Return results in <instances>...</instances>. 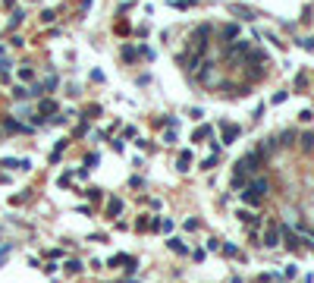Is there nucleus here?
Segmentation results:
<instances>
[{"instance_id":"obj_1","label":"nucleus","mask_w":314,"mask_h":283,"mask_svg":"<svg viewBox=\"0 0 314 283\" xmlns=\"http://www.w3.org/2000/svg\"><path fill=\"white\" fill-rule=\"evenodd\" d=\"M267 192H270V183H267V177H251L248 186L242 189V201L248 208H258L261 201L267 198Z\"/></svg>"},{"instance_id":"obj_2","label":"nucleus","mask_w":314,"mask_h":283,"mask_svg":"<svg viewBox=\"0 0 314 283\" xmlns=\"http://www.w3.org/2000/svg\"><path fill=\"white\" fill-rule=\"evenodd\" d=\"M211 35H214V25L211 22H204V25H195V32H192V38H189V44H192V51L195 53H208V44H211Z\"/></svg>"},{"instance_id":"obj_3","label":"nucleus","mask_w":314,"mask_h":283,"mask_svg":"<svg viewBox=\"0 0 314 283\" xmlns=\"http://www.w3.org/2000/svg\"><path fill=\"white\" fill-rule=\"evenodd\" d=\"M123 211H126V201L119 195H107L104 198V217L116 220V217H123Z\"/></svg>"},{"instance_id":"obj_4","label":"nucleus","mask_w":314,"mask_h":283,"mask_svg":"<svg viewBox=\"0 0 314 283\" xmlns=\"http://www.w3.org/2000/svg\"><path fill=\"white\" fill-rule=\"evenodd\" d=\"M0 129L10 132V136H22V132H35V126L32 123H19L16 117H3L0 120Z\"/></svg>"},{"instance_id":"obj_5","label":"nucleus","mask_w":314,"mask_h":283,"mask_svg":"<svg viewBox=\"0 0 314 283\" xmlns=\"http://www.w3.org/2000/svg\"><path fill=\"white\" fill-rule=\"evenodd\" d=\"M248 51H251V44L239 38V41H230V44H226L223 57H226V60H245V53H248Z\"/></svg>"},{"instance_id":"obj_6","label":"nucleus","mask_w":314,"mask_h":283,"mask_svg":"<svg viewBox=\"0 0 314 283\" xmlns=\"http://www.w3.org/2000/svg\"><path fill=\"white\" fill-rule=\"evenodd\" d=\"M261 246H264V248H277V246H283V233H280V227H277V224H270V227L264 230Z\"/></svg>"},{"instance_id":"obj_7","label":"nucleus","mask_w":314,"mask_h":283,"mask_svg":"<svg viewBox=\"0 0 314 283\" xmlns=\"http://www.w3.org/2000/svg\"><path fill=\"white\" fill-rule=\"evenodd\" d=\"M239 136H242V129L236 123H220V145H232Z\"/></svg>"},{"instance_id":"obj_8","label":"nucleus","mask_w":314,"mask_h":283,"mask_svg":"<svg viewBox=\"0 0 314 283\" xmlns=\"http://www.w3.org/2000/svg\"><path fill=\"white\" fill-rule=\"evenodd\" d=\"M38 113L41 117H53V113H60V104L53 98H41V104H38Z\"/></svg>"},{"instance_id":"obj_9","label":"nucleus","mask_w":314,"mask_h":283,"mask_svg":"<svg viewBox=\"0 0 314 283\" xmlns=\"http://www.w3.org/2000/svg\"><path fill=\"white\" fill-rule=\"evenodd\" d=\"M230 13H236V16H239V19H245V22L258 19V13L251 10V6H242V3H232V6H230Z\"/></svg>"},{"instance_id":"obj_10","label":"nucleus","mask_w":314,"mask_h":283,"mask_svg":"<svg viewBox=\"0 0 314 283\" xmlns=\"http://www.w3.org/2000/svg\"><path fill=\"white\" fill-rule=\"evenodd\" d=\"M66 148H69V139H60L57 145H53V151L48 154V160H50V164H60V158L66 154Z\"/></svg>"},{"instance_id":"obj_11","label":"nucleus","mask_w":314,"mask_h":283,"mask_svg":"<svg viewBox=\"0 0 314 283\" xmlns=\"http://www.w3.org/2000/svg\"><path fill=\"white\" fill-rule=\"evenodd\" d=\"M192 160H195V158H192L189 148H185V151H179V158H176V170H179V173H189V170H192Z\"/></svg>"},{"instance_id":"obj_12","label":"nucleus","mask_w":314,"mask_h":283,"mask_svg":"<svg viewBox=\"0 0 314 283\" xmlns=\"http://www.w3.org/2000/svg\"><path fill=\"white\" fill-rule=\"evenodd\" d=\"M208 139H214V126H208V123L192 132V142H195V145H201V142H208Z\"/></svg>"},{"instance_id":"obj_13","label":"nucleus","mask_w":314,"mask_h":283,"mask_svg":"<svg viewBox=\"0 0 314 283\" xmlns=\"http://www.w3.org/2000/svg\"><path fill=\"white\" fill-rule=\"evenodd\" d=\"M119 60H123V63H135L138 60V47L135 44H123L119 47Z\"/></svg>"},{"instance_id":"obj_14","label":"nucleus","mask_w":314,"mask_h":283,"mask_svg":"<svg viewBox=\"0 0 314 283\" xmlns=\"http://www.w3.org/2000/svg\"><path fill=\"white\" fill-rule=\"evenodd\" d=\"M63 271L69 274V277H76V274H82V271H85V261H82V258H66Z\"/></svg>"},{"instance_id":"obj_15","label":"nucleus","mask_w":314,"mask_h":283,"mask_svg":"<svg viewBox=\"0 0 314 283\" xmlns=\"http://www.w3.org/2000/svg\"><path fill=\"white\" fill-rule=\"evenodd\" d=\"M166 248H170V252H176V255H189V246H185L179 236H170V239H166Z\"/></svg>"},{"instance_id":"obj_16","label":"nucleus","mask_w":314,"mask_h":283,"mask_svg":"<svg viewBox=\"0 0 314 283\" xmlns=\"http://www.w3.org/2000/svg\"><path fill=\"white\" fill-rule=\"evenodd\" d=\"M132 230L135 233H151V214H138L135 224H132Z\"/></svg>"},{"instance_id":"obj_17","label":"nucleus","mask_w":314,"mask_h":283,"mask_svg":"<svg viewBox=\"0 0 314 283\" xmlns=\"http://www.w3.org/2000/svg\"><path fill=\"white\" fill-rule=\"evenodd\" d=\"M220 38H223L226 44H230V41H236V38H239V25H236V22L223 25V29H220Z\"/></svg>"},{"instance_id":"obj_18","label":"nucleus","mask_w":314,"mask_h":283,"mask_svg":"<svg viewBox=\"0 0 314 283\" xmlns=\"http://www.w3.org/2000/svg\"><path fill=\"white\" fill-rule=\"evenodd\" d=\"M123 271H126V277H135V274H138V258H135V255H126Z\"/></svg>"},{"instance_id":"obj_19","label":"nucleus","mask_w":314,"mask_h":283,"mask_svg":"<svg viewBox=\"0 0 314 283\" xmlns=\"http://www.w3.org/2000/svg\"><path fill=\"white\" fill-rule=\"evenodd\" d=\"M76 192H79V189H76ZM79 195H85L88 201H101V198H104V189H98V186H88V189H82Z\"/></svg>"},{"instance_id":"obj_20","label":"nucleus","mask_w":314,"mask_h":283,"mask_svg":"<svg viewBox=\"0 0 314 283\" xmlns=\"http://www.w3.org/2000/svg\"><path fill=\"white\" fill-rule=\"evenodd\" d=\"M230 186L236 189V192H242L245 186H248V177H245V173H232V179H230Z\"/></svg>"},{"instance_id":"obj_21","label":"nucleus","mask_w":314,"mask_h":283,"mask_svg":"<svg viewBox=\"0 0 314 283\" xmlns=\"http://www.w3.org/2000/svg\"><path fill=\"white\" fill-rule=\"evenodd\" d=\"M41 88H44V91H57V88H60V76H57V72H50V76L41 82Z\"/></svg>"},{"instance_id":"obj_22","label":"nucleus","mask_w":314,"mask_h":283,"mask_svg":"<svg viewBox=\"0 0 314 283\" xmlns=\"http://www.w3.org/2000/svg\"><path fill=\"white\" fill-rule=\"evenodd\" d=\"M220 252H223L226 258H242V252H239V248L232 246V242H223V246H220Z\"/></svg>"},{"instance_id":"obj_23","label":"nucleus","mask_w":314,"mask_h":283,"mask_svg":"<svg viewBox=\"0 0 314 283\" xmlns=\"http://www.w3.org/2000/svg\"><path fill=\"white\" fill-rule=\"evenodd\" d=\"M138 57H142V60H148V63H151V60L157 57V51H154V47H148V44H138Z\"/></svg>"},{"instance_id":"obj_24","label":"nucleus","mask_w":314,"mask_h":283,"mask_svg":"<svg viewBox=\"0 0 314 283\" xmlns=\"http://www.w3.org/2000/svg\"><path fill=\"white\" fill-rule=\"evenodd\" d=\"M173 227H176V224H173V217H160L157 220V233H173Z\"/></svg>"},{"instance_id":"obj_25","label":"nucleus","mask_w":314,"mask_h":283,"mask_svg":"<svg viewBox=\"0 0 314 283\" xmlns=\"http://www.w3.org/2000/svg\"><path fill=\"white\" fill-rule=\"evenodd\" d=\"M72 179H76V170H66V173H60V179H57V186H60V189H66V186H69V183H72Z\"/></svg>"},{"instance_id":"obj_26","label":"nucleus","mask_w":314,"mask_h":283,"mask_svg":"<svg viewBox=\"0 0 314 283\" xmlns=\"http://www.w3.org/2000/svg\"><path fill=\"white\" fill-rule=\"evenodd\" d=\"M292 142H296V132H292V129H286V132H280V136H277V145H292Z\"/></svg>"},{"instance_id":"obj_27","label":"nucleus","mask_w":314,"mask_h":283,"mask_svg":"<svg viewBox=\"0 0 314 283\" xmlns=\"http://www.w3.org/2000/svg\"><path fill=\"white\" fill-rule=\"evenodd\" d=\"M98 164H101V154H98V151L85 154V167H88V170H91V167H98Z\"/></svg>"},{"instance_id":"obj_28","label":"nucleus","mask_w":314,"mask_h":283,"mask_svg":"<svg viewBox=\"0 0 314 283\" xmlns=\"http://www.w3.org/2000/svg\"><path fill=\"white\" fill-rule=\"evenodd\" d=\"M19 79H22V82H35V70H32V66H22V70H19Z\"/></svg>"},{"instance_id":"obj_29","label":"nucleus","mask_w":314,"mask_h":283,"mask_svg":"<svg viewBox=\"0 0 314 283\" xmlns=\"http://www.w3.org/2000/svg\"><path fill=\"white\" fill-rule=\"evenodd\" d=\"M95 117H101V104H88L85 107V120H95Z\"/></svg>"},{"instance_id":"obj_30","label":"nucleus","mask_w":314,"mask_h":283,"mask_svg":"<svg viewBox=\"0 0 314 283\" xmlns=\"http://www.w3.org/2000/svg\"><path fill=\"white\" fill-rule=\"evenodd\" d=\"M29 198H32V189H25V192H19V195H13V198H10V201H13V205H25V201H29Z\"/></svg>"},{"instance_id":"obj_31","label":"nucleus","mask_w":314,"mask_h":283,"mask_svg":"<svg viewBox=\"0 0 314 283\" xmlns=\"http://www.w3.org/2000/svg\"><path fill=\"white\" fill-rule=\"evenodd\" d=\"M298 142H302V148H305V151H314V132H305V136L298 139Z\"/></svg>"},{"instance_id":"obj_32","label":"nucleus","mask_w":314,"mask_h":283,"mask_svg":"<svg viewBox=\"0 0 314 283\" xmlns=\"http://www.w3.org/2000/svg\"><path fill=\"white\" fill-rule=\"evenodd\" d=\"M217 160H220V154H211V158H204V160H201V170H214V167H217Z\"/></svg>"},{"instance_id":"obj_33","label":"nucleus","mask_w":314,"mask_h":283,"mask_svg":"<svg viewBox=\"0 0 314 283\" xmlns=\"http://www.w3.org/2000/svg\"><path fill=\"white\" fill-rule=\"evenodd\" d=\"M72 136L76 139H82V136H88V120H82V123L76 126V129H72Z\"/></svg>"},{"instance_id":"obj_34","label":"nucleus","mask_w":314,"mask_h":283,"mask_svg":"<svg viewBox=\"0 0 314 283\" xmlns=\"http://www.w3.org/2000/svg\"><path fill=\"white\" fill-rule=\"evenodd\" d=\"M176 142H179L176 129H166V132H164V145H176Z\"/></svg>"},{"instance_id":"obj_35","label":"nucleus","mask_w":314,"mask_h":283,"mask_svg":"<svg viewBox=\"0 0 314 283\" xmlns=\"http://www.w3.org/2000/svg\"><path fill=\"white\" fill-rule=\"evenodd\" d=\"M185 230H189V233L201 230V220H198V217H189V220H185Z\"/></svg>"},{"instance_id":"obj_36","label":"nucleus","mask_w":314,"mask_h":283,"mask_svg":"<svg viewBox=\"0 0 314 283\" xmlns=\"http://www.w3.org/2000/svg\"><path fill=\"white\" fill-rule=\"evenodd\" d=\"M22 10H16V13H13V19H10V29H19V25H22Z\"/></svg>"},{"instance_id":"obj_37","label":"nucleus","mask_w":314,"mask_h":283,"mask_svg":"<svg viewBox=\"0 0 314 283\" xmlns=\"http://www.w3.org/2000/svg\"><path fill=\"white\" fill-rule=\"evenodd\" d=\"M123 261H126V255L119 252V255H113V258L107 261V267H123Z\"/></svg>"},{"instance_id":"obj_38","label":"nucleus","mask_w":314,"mask_h":283,"mask_svg":"<svg viewBox=\"0 0 314 283\" xmlns=\"http://www.w3.org/2000/svg\"><path fill=\"white\" fill-rule=\"evenodd\" d=\"M29 98H44V88H41V82H35L29 88Z\"/></svg>"},{"instance_id":"obj_39","label":"nucleus","mask_w":314,"mask_h":283,"mask_svg":"<svg viewBox=\"0 0 314 283\" xmlns=\"http://www.w3.org/2000/svg\"><path fill=\"white\" fill-rule=\"evenodd\" d=\"M110 145H113V151H116V154H123V151H126V139H113Z\"/></svg>"},{"instance_id":"obj_40","label":"nucleus","mask_w":314,"mask_h":283,"mask_svg":"<svg viewBox=\"0 0 314 283\" xmlns=\"http://www.w3.org/2000/svg\"><path fill=\"white\" fill-rule=\"evenodd\" d=\"M13 98H16V101H25V98H29V88H22V85H19V88H13Z\"/></svg>"},{"instance_id":"obj_41","label":"nucleus","mask_w":314,"mask_h":283,"mask_svg":"<svg viewBox=\"0 0 314 283\" xmlns=\"http://www.w3.org/2000/svg\"><path fill=\"white\" fill-rule=\"evenodd\" d=\"M113 227H116V230H119V233H126V230H129V220H123V217H116V220H113Z\"/></svg>"},{"instance_id":"obj_42","label":"nucleus","mask_w":314,"mask_h":283,"mask_svg":"<svg viewBox=\"0 0 314 283\" xmlns=\"http://www.w3.org/2000/svg\"><path fill=\"white\" fill-rule=\"evenodd\" d=\"M192 0H170V6H176V10H189Z\"/></svg>"},{"instance_id":"obj_43","label":"nucleus","mask_w":314,"mask_h":283,"mask_svg":"<svg viewBox=\"0 0 314 283\" xmlns=\"http://www.w3.org/2000/svg\"><path fill=\"white\" fill-rule=\"evenodd\" d=\"M138 148H142V151H154V142H148V139H138Z\"/></svg>"},{"instance_id":"obj_44","label":"nucleus","mask_w":314,"mask_h":283,"mask_svg":"<svg viewBox=\"0 0 314 283\" xmlns=\"http://www.w3.org/2000/svg\"><path fill=\"white\" fill-rule=\"evenodd\" d=\"M220 246H223V242H220V239H217V236H211V239H208V248H211V252H217V248H220Z\"/></svg>"},{"instance_id":"obj_45","label":"nucleus","mask_w":314,"mask_h":283,"mask_svg":"<svg viewBox=\"0 0 314 283\" xmlns=\"http://www.w3.org/2000/svg\"><path fill=\"white\" fill-rule=\"evenodd\" d=\"M53 19H57V13H53V10H44L41 13V22H53Z\"/></svg>"},{"instance_id":"obj_46","label":"nucleus","mask_w":314,"mask_h":283,"mask_svg":"<svg viewBox=\"0 0 314 283\" xmlns=\"http://www.w3.org/2000/svg\"><path fill=\"white\" fill-rule=\"evenodd\" d=\"M41 271H44V274H53V271H57V261H53V258H50V261H48V265H41Z\"/></svg>"},{"instance_id":"obj_47","label":"nucleus","mask_w":314,"mask_h":283,"mask_svg":"<svg viewBox=\"0 0 314 283\" xmlns=\"http://www.w3.org/2000/svg\"><path fill=\"white\" fill-rule=\"evenodd\" d=\"M129 186H132V189H145V179H142V177H132Z\"/></svg>"},{"instance_id":"obj_48","label":"nucleus","mask_w":314,"mask_h":283,"mask_svg":"<svg viewBox=\"0 0 314 283\" xmlns=\"http://www.w3.org/2000/svg\"><path fill=\"white\" fill-rule=\"evenodd\" d=\"M123 139H126V142L135 139V126H126V129H123Z\"/></svg>"},{"instance_id":"obj_49","label":"nucleus","mask_w":314,"mask_h":283,"mask_svg":"<svg viewBox=\"0 0 314 283\" xmlns=\"http://www.w3.org/2000/svg\"><path fill=\"white\" fill-rule=\"evenodd\" d=\"M88 239H91V242H107V233H91Z\"/></svg>"},{"instance_id":"obj_50","label":"nucleus","mask_w":314,"mask_h":283,"mask_svg":"<svg viewBox=\"0 0 314 283\" xmlns=\"http://www.w3.org/2000/svg\"><path fill=\"white\" fill-rule=\"evenodd\" d=\"M91 82H104V72L101 70H91Z\"/></svg>"},{"instance_id":"obj_51","label":"nucleus","mask_w":314,"mask_h":283,"mask_svg":"<svg viewBox=\"0 0 314 283\" xmlns=\"http://www.w3.org/2000/svg\"><path fill=\"white\" fill-rule=\"evenodd\" d=\"M189 117H192V120H201V117H204V113H201V107H192V110H189Z\"/></svg>"},{"instance_id":"obj_52","label":"nucleus","mask_w":314,"mask_h":283,"mask_svg":"<svg viewBox=\"0 0 314 283\" xmlns=\"http://www.w3.org/2000/svg\"><path fill=\"white\" fill-rule=\"evenodd\" d=\"M270 101H273V104H283V101H286V91H277V94H273Z\"/></svg>"},{"instance_id":"obj_53","label":"nucleus","mask_w":314,"mask_h":283,"mask_svg":"<svg viewBox=\"0 0 314 283\" xmlns=\"http://www.w3.org/2000/svg\"><path fill=\"white\" fill-rule=\"evenodd\" d=\"M189 255H192L195 261H204V248H195V252H189Z\"/></svg>"},{"instance_id":"obj_54","label":"nucleus","mask_w":314,"mask_h":283,"mask_svg":"<svg viewBox=\"0 0 314 283\" xmlns=\"http://www.w3.org/2000/svg\"><path fill=\"white\" fill-rule=\"evenodd\" d=\"M0 183H3V186L10 183V173H3V170H0Z\"/></svg>"},{"instance_id":"obj_55","label":"nucleus","mask_w":314,"mask_h":283,"mask_svg":"<svg viewBox=\"0 0 314 283\" xmlns=\"http://www.w3.org/2000/svg\"><path fill=\"white\" fill-rule=\"evenodd\" d=\"M13 3H16V0H3V6H13Z\"/></svg>"},{"instance_id":"obj_56","label":"nucleus","mask_w":314,"mask_h":283,"mask_svg":"<svg viewBox=\"0 0 314 283\" xmlns=\"http://www.w3.org/2000/svg\"><path fill=\"white\" fill-rule=\"evenodd\" d=\"M0 139H3V129H0Z\"/></svg>"},{"instance_id":"obj_57","label":"nucleus","mask_w":314,"mask_h":283,"mask_svg":"<svg viewBox=\"0 0 314 283\" xmlns=\"http://www.w3.org/2000/svg\"><path fill=\"white\" fill-rule=\"evenodd\" d=\"M311 44H314V38H311Z\"/></svg>"}]
</instances>
